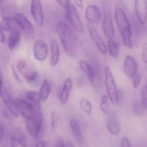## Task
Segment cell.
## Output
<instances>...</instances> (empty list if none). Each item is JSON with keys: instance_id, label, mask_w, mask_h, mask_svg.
I'll list each match as a JSON object with an SVG mask.
<instances>
[{"instance_id": "cell-1", "label": "cell", "mask_w": 147, "mask_h": 147, "mask_svg": "<svg viewBox=\"0 0 147 147\" xmlns=\"http://www.w3.org/2000/svg\"><path fill=\"white\" fill-rule=\"evenodd\" d=\"M56 31L65 53L72 57L76 55L78 50L77 37L68 24L65 22H59Z\"/></svg>"}, {"instance_id": "cell-2", "label": "cell", "mask_w": 147, "mask_h": 147, "mask_svg": "<svg viewBox=\"0 0 147 147\" xmlns=\"http://www.w3.org/2000/svg\"><path fill=\"white\" fill-rule=\"evenodd\" d=\"M114 18L123 45L129 48H131L133 47L131 26L126 14L120 7H116L115 8Z\"/></svg>"}, {"instance_id": "cell-3", "label": "cell", "mask_w": 147, "mask_h": 147, "mask_svg": "<svg viewBox=\"0 0 147 147\" xmlns=\"http://www.w3.org/2000/svg\"><path fill=\"white\" fill-rule=\"evenodd\" d=\"M16 102L20 113L23 116L24 120L32 121L42 124L43 116L40 112V110L37 109L28 100L18 98L16 100Z\"/></svg>"}, {"instance_id": "cell-4", "label": "cell", "mask_w": 147, "mask_h": 147, "mask_svg": "<svg viewBox=\"0 0 147 147\" xmlns=\"http://www.w3.org/2000/svg\"><path fill=\"white\" fill-rule=\"evenodd\" d=\"M105 76V86L106 88L108 97L112 104L114 106H117L119 103V95L116 87L114 78L112 74L111 70L109 66H106L104 69Z\"/></svg>"}, {"instance_id": "cell-5", "label": "cell", "mask_w": 147, "mask_h": 147, "mask_svg": "<svg viewBox=\"0 0 147 147\" xmlns=\"http://www.w3.org/2000/svg\"><path fill=\"white\" fill-rule=\"evenodd\" d=\"M78 65L81 71L87 76L92 85L97 88L100 81V72L98 67L84 60H80Z\"/></svg>"}, {"instance_id": "cell-6", "label": "cell", "mask_w": 147, "mask_h": 147, "mask_svg": "<svg viewBox=\"0 0 147 147\" xmlns=\"http://www.w3.org/2000/svg\"><path fill=\"white\" fill-rule=\"evenodd\" d=\"M65 12L67 20L72 27L78 32L83 33L84 32V26L76 6L70 3L65 8Z\"/></svg>"}, {"instance_id": "cell-7", "label": "cell", "mask_w": 147, "mask_h": 147, "mask_svg": "<svg viewBox=\"0 0 147 147\" xmlns=\"http://www.w3.org/2000/svg\"><path fill=\"white\" fill-rule=\"evenodd\" d=\"M32 53L34 59L39 62H43L48 55V46L42 39L35 40L32 47Z\"/></svg>"}, {"instance_id": "cell-8", "label": "cell", "mask_w": 147, "mask_h": 147, "mask_svg": "<svg viewBox=\"0 0 147 147\" xmlns=\"http://www.w3.org/2000/svg\"><path fill=\"white\" fill-rule=\"evenodd\" d=\"M88 30L89 34L91 37L92 40L94 42L95 45L96 46L98 51L101 53L102 55H105L107 53V46L102 37H100V34L97 31L93 24L88 22Z\"/></svg>"}, {"instance_id": "cell-9", "label": "cell", "mask_w": 147, "mask_h": 147, "mask_svg": "<svg viewBox=\"0 0 147 147\" xmlns=\"http://www.w3.org/2000/svg\"><path fill=\"white\" fill-rule=\"evenodd\" d=\"M30 12L37 25L42 26L44 24L45 15L40 0H31Z\"/></svg>"}, {"instance_id": "cell-10", "label": "cell", "mask_w": 147, "mask_h": 147, "mask_svg": "<svg viewBox=\"0 0 147 147\" xmlns=\"http://www.w3.org/2000/svg\"><path fill=\"white\" fill-rule=\"evenodd\" d=\"M13 17L17 24H18L19 27L24 32V33L27 35H32L34 34V26L24 14L16 12L13 15Z\"/></svg>"}, {"instance_id": "cell-11", "label": "cell", "mask_w": 147, "mask_h": 147, "mask_svg": "<svg viewBox=\"0 0 147 147\" xmlns=\"http://www.w3.org/2000/svg\"><path fill=\"white\" fill-rule=\"evenodd\" d=\"M123 73L130 80L137 74L138 63L134 58L131 55H126L123 61Z\"/></svg>"}, {"instance_id": "cell-12", "label": "cell", "mask_w": 147, "mask_h": 147, "mask_svg": "<svg viewBox=\"0 0 147 147\" xmlns=\"http://www.w3.org/2000/svg\"><path fill=\"white\" fill-rule=\"evenodd\" d=\"M85 16L88 22L91 24H98L102 20L101 10L94 4H90L86 7Z\"/></svg>"}, {"instance_id": "cell-13", "label": "cell", "mask_w": 147, "mask_h": 147, "mask_svg": "<svg viewBox=\"0 0 147 147\" xmlns=\"http://www.w3.org/2000/svg\"><path fill=\"white\" fill-rule=\"evenodd\" d=\"M135 12L139 22L142 24L147 22V0H134Z\"/></svg>"}, {"instance_id": "cell-14", "label": "cell", "mask_w": 147, "mask_h": 147, "mask_svg": "<svg viewBox=\"0 0 147 147\" xmlns=\"http://www.w3.org/2000/svg\"><path fill=\"white\" fill-rule=\"evenodd\" d=\"M102 29L105 36L109 40H111L114 37L115 30L113 26V20L110 13L106 11L102 21Z\"/></svg>"}, {"instance_id": "cell-15", "label": "cell", "mask_w": 147, "mask_h": 147, "mask_svg": "<svg viewBox=\"0 0 147 147\" xmlns=\"http://www.w3.org/2000/svg\"><path fill=\"white\" fill-rule=\"evenodd\" d=\"M2 98V100L9 111L12 117L19 118L20 117V111H19L18 106H17L16 100H14L11 96L7 92H2V95L1 96Z\"/></svg>"}, {"instance_id": "cell-16", "label": "cell", "mask_w": 147, "mask_h": 147, "mask_svg": "<svg viewBox=\"0 0 147 147\" xmlns=\"http://www.w3.org/2000/svg\"><path fill=\"white\" fill-rule=\"evenodd\" d=\"M16 4L11 0H0V16L11 17L16 13Z\"/></svg>"}, {"instance_id": "cell-17", "label": "cell", "mask_w": 147, "mask_h": 147, "mask_svg": "<svg viewBox=\"0 0 147 147\" xmlns=\"http://www.w3.org/2000/svg\"><path fill=\"white\" fill-rule=\"evenodd\" d=\"M73 80L70 78L65 79L63 83V86L62 88L61 92L60 94V100L62 104H65L67 103L69 99V96L73 88Z\"/></svg>"}, {"instance_id": "cell-18", "label": "cell", "mask_w": 147, "mask_h": 147, "mask_svg": "<svg viewBox=\"0 0 147 147\" xmlns=\"http://www.w3.org/2000/svg\"><path fill=\"white\" fill-rule=\"evenodd\" d=\"M24 123H25L26 129H27L29 134L34 139L38 137L40 132H41L42 124L28 120H24Z\"/></svg>"}, {"instance_id": "cell-19", "label": "cell", "mask_w": 147, "mask_h": 147, "mask_svg": "<svg viewBox=\"0 0 147 147\" xmlns=\"http://www.w3.org/2000/svg\"><path fill=\"white\" fill-rule=\"evenodd\" d=\"M1 25L4 31L7 32H12L19 30V26L13 17H4L2 18Z\"/></svg>"}, {"instance_id": "cell-20", "label": "cell", "mask_w": 147, "mask_h": 147, "mask_svg": "<svg viewBox=\"0 0 147 147\" xmlns=\"http://www.w3.org/2000/svg\"><path fill=\"white\" fill-rule=\"evenodd\" d=\"M21 74L24 76V80H26L27 83L31 86H38L40 80V76L37 72L36 71H23Z\"/></svg>"}, {"instance_id": "cell-21", "label": "cell", "mask_w": 147, "mask_h": 147, "mask_svg": "<svg viewBox=\"0 0 147 147\" xmlns=\"http://www.w3.org/2000/svg\"><path fill=\"white\" fill-rule=\"evenodd\" d=\"M70 127L71 129L72 134H73L76 142L78 144H82L83 142V135H82L81 130L80 126L77 121L75 119H71L70 121Z\"/></svg>"}, {"instance_id": "cell-22", "label": "cell", "mask_w": 147, "mask_h": 147, "mask_svg": "<svg viewBox=\"0 0 147 147\" xmlns=\"http://www.w3.org/2000/svg\"><path fill=\"white\" fill-rule=\"evenodd\" d=\"M60 60V47L55 40L51 42V57H50V65L55 67L58 63Z\"/></svg>"}, {"instance_id": "cell-23", "label": "cell", "mask_w": 147, "mask_h": 147, "mask_svg": "<svg viewBox=\"0 0 147 147\" xmlns=\"http://www.w3.org/2000/svg\"><path fill=\"white\" fill-rule=\"evenodd\" d=\"M26 98L27 99L30 103L34 105L37 109L40 110V106H41V98L40 97L39 93L33 90H30L26 93Z\"/></svg>"}, {"instance_id": "cell-24", "label": "cell", "mask_w": 147, "mask_h": 147, "mask_svg": "<svg viewBox=\"0 0 147 147\" xmlns=\"http://www.w3.org/2000/svg\"><path fill=\"white\" fill-rule=\"evenodd\" d=\"M50 92H51V87H50V83H48L47 80H44L41 84L40 90H39V95H40L42 101H47L49 96H50Z\"/></svg>"}, {"instance_id": "cell-25", "label": "cell", "mask_w": 147, "mask_h": 147, "mask_svg": "<svg viewBox=\"0 0 147 147\" xmlns=\"http://www.w3.org/2000/svg\"><path fill=\"white\" fill-rule=\"evenodd\" d=\"M106 46H107V52L109 55L113 58H117L120 53L119 44L111 39L108 40Z\"/></svg>"}, {"instance_id": "cell-26", "label": "cell", "mask_w": 147, "mask_h": 147, "mask_svg": "<svg viewBox=\"0 0 147 147\" xmlns=\"http://www.w3.org/2000/svg\"><path fill=\"white\" fill-rule=\"evenodd\" d=\"M20 42V30L14 31L10 33V35L8 39V47L9 50H12L18 46Z\"/></svg>"}, {"instance_id": "cell-27", "label": "cell", "mask_w": 147, "mask_h": 147, "mask_svg": "<svg viewBox=\"0 0 147 147\" xmlns=\"http://www.w3.org/2000/svg\"><path fill=\"white\" fill-rule=\"evenodd\" d=\"M106 128H107L109 133L113 135V136H118L120 134V125H119V122L116 120H114V119H110L107 122Z\"/></svg>"}, {"instance_id": "cell-28", "label": "cell", "mask_w": 147, "mask_h": 147, "mask_svg": "<svg viewBox=\"0 0 147 147\" xmlns=\"http://www.w3.org/2000/svg\"><path fill=\"white\" fill-rule=\"evenodd\" d=\"M79 106H80V110L83 113H86V114H90L92 111V109H93V106H92V103L88 99L85 98H80V100H79Z\"/></svg>"}, {"instance_id": "cell-29", "label": "cell", "mask_w": 147, "mask_h": 147, "mask_svg": "<svg viewBox=\"0 0 147 147\" xmlns=\"http://www.w3.org/2000/svg\"><path fill=\"white\" fill-rule=\"evenodd\" d=\"M100 109L103 114L107 116H110L111 111L109 104V97L106 95H103L101 98V101L100 103Z\"/></svg>"}, {"instance_id": "cell-30", "label": "cell", "mask_w": 147, "mask_h": 147, "mask_svg": "<svg viewBox=\"0 0 147 147\" xmlns=\"http://www.w3.org/2000/svg\"><path fill=\"white\" fill-rule=\"evenodd\" d=\"M60 115L57 112L52 111L50 114V126L53 131H56L60 123Z\"/></svg>"}, {"instance_id": "cell-31", "label": "cell", "mask_w": 147, "mask_h": 147, "mask_svg": "<svg viewBox=\"0 0 147 147\" xmlns=\"http://www.w3.org/2000/svg\"><path fill=\"white\" fill-rule=\"evenodd\" d=\"M132 111L136 116H142L144 113L145 109L142 103L139 101H135L132 105Z\"/></svg>"}, {"instance_id": "cell-32", "label": "cell", "mask_w": 147, "mask_h": 147, "mask_svg": "<svg viewBox=\"0 0 147 147\" xmlns=\"http://www.w3.org/2000/svg\"><path fill=\"white\" fill-rule=\"evenodd\" d=\"M10 145L12 147L17 146H27L25 142L22 139V138H19L17 136H12L10 139Z\"/></svg>"}, {"instance_id": "cell-33", "label": "cell", "mask_w": 147, "mask_h": 147, "mask_svg": "<svg viewBox=\"0 0 147 147\" xmlns=\"http://www.w3.org/2000/svg\"><path fill=\"white\" fill-rule=\"evenodd\" d=\"M0 114L7 119H11L12 116L3 100H0Z\"/></svg>"}, {"instance_id": "cell-34", "label": "cell", "mask_w": 147, "mask_h": 147, "mask_svg": "<svg viewBox=\"0 0 147 147\" xmlns=\"http://www.w3.org/2000/svg\"><path fill=\"white\" fill-rule=\"evenodd\" d=\"M142 103L144 109L147 110V86H145L141 91Z\"/></svg>"}, {"instance_id": "cell-35", "label": "cell", "mask_w": 147, "mask_h": 147, "mask_svg": "<svg viewBox=\"0 0 147 147\" xmlns=\"http://www.w3.org/2000/svg\"><path fill=\"white\" fill-rule=\"evenodd\" d=\"M27 62L24 61V60H20V61H19L18 63H17V65H16V69L17 70V71H19L20 73H22L24 71V69L27 67Z\"/></svg>"}, {"instance_id": "cell-36", "label": "cell", "mask_w": 147, "mask_h": 147, "mask_svg": "<svg viewBox=\"0 0 147 147\" xmlns=\"http://www.w3.org/2000/svg\"><path fill=\"white\" fill-rule=\"evenodd\" d=\"M11 72H12V76L13 77H14V80H15L20 85H22L23 84L22 80L20 76H19V74L17 73V71L16 70V68L14 67V66H11Z\"/></svg>"}, {"instance_id": "cell-37", "label": "cell", "mask_w": 147, "mask_h": 147, "mask_svg": "<svg viewBox=\"0 0 147 147\" xmlns=\"http://www.w3.org/2000/svg\"><path fill=\"white\" fill-rule=\"evenodd\" d=\"M132 81H133V87L135 89H137L139 87V85H140L141 83V76L140 75L137 74L132 79Z\"/></svg>"}, {"instance_id": "cell-38", "label": "cell", "mask_w": 147, "mask_h": 147, "mask_svg": "<svg viewBox=\"0 0 147 147\" xmlns=\"http://www.w3.org/2000/svg\"><path fill=\"white\" fill-rule=\"evenodd\" d=\"M142 60H143L145 63H147V42L144 43L143 45V47H142Z\"/></svg>"}, {"instance_id": "cell-39", "label": "cell", "mask_w": 147, "mask_h": 147, "mask_svg": "<svg viewBox=\"0 0 147 147\" xmlns=\"http://www.w3.org/2000/svg\"><path fill=\"white\" fill-rule=\"evenodd\" d=\"M121 147L131 146V144L130 142H129V140L128 139V138L125 137V136H123V137L121 138Z\"/></svg>"}, {"instance_id": "cell-40", "label": "cell", "mask_w": 147, "mask_h": 147, "mask_svg": "<svg viewBox=\"0 0 147 147\" xmlns=\"http://www.w3.org/2000/svg\"><path fill=\"white\" fill-rule=\"evenodd\" d=\"M3 30H4V29H3L2 25H1V22H0V42L1 43L5 42L6 41L5 35H4Z\"/></svg>"}, {"instance_id": "cell-41", "label": "cell", "mask_w": 147, "mask_h": 147, "mask_svg": "<svg viewBox=\"0 0 147 147\" xmlns=\"http://www.w3.org/2000/svg\"><path fill=\"white\" fill-rule=\"evenodd\" d=\"M56 1L58 3L60 7H63L65 9L70 4V0H56Z\"/></svg>"}, {"instance_id": "cell-42", "label": "cell", "mask_w": 147, "mask_h": 147, "mask_svg": "<svg viewBox=\"0 0 147 147\" xmlns=\"http://www.w3.org/2000/svg\"><path fill=\"white\" fill-rule=\"evenodd\" d=\"M47 146V143L46 141L44 140H39L38 142H37V143L35 144L34 146L35 147H45Z\"/></svg>"}, {"instance_id": "cell-43", "label": "cell", "mask_w": 147, "mask_h": 147, "mask_svg": "<svg viewBox=\"0 0 147 147\" xmlns=\"http://www.w3.org/2000/svg\"><path fill=\"white\" fill-rule=\"evenodd\" d=\"M4 125L1 123H0V144H1L3 141V137H4Z\"/></svg>"}, {"instance_id": "cell-44", "label": "cell", "mask_w": 147, "mask_h": 147, "mask_svg": "<svg viewBox=\"0 0 147 147\" xmlns=\"http://www.w3.org/2000/svg\"><path fill=\"white\" fill-rule=\"evenodd\" d=\"M75 5L80 9H83V0H73Z\"/></svg>"}, {"instance_id": "cell-45", "label": "cell", "mask_w": 147, "mask_h": 147, "mask_svg": "<svg viewBox=\"0 0 147 147\" xmlns=\"http://www.w3.org/2000/svg\"><path fill=\"white\" fill-rule=\"evenodd\" d=\"M2 83H3V78L2 75H1V73L0 72V97L2 95Z\"/></svg>"}, {"instance_id": "cell-46", "label": "cell", "mask_w": 147, "mask_h": 147, "mask_svg": "<svg viewBox=\"0 0 147 147\" xmlns=\"http://www.w3.org/2000/svg\"><path fill=\"white\" fill-rule=\"evenodd\" d=\"M55 146H65V144L64 143L63 141H58L57 144H55Z\"/></svg>"}, {"instance_id": "cell-47", "label": "cell", "mask_w": 147, "mask_h": 147, "mask_svg": "<svg viewBox=\"0 0 147 147\" xmlns=\"http://www.w3.org/2000/svg\"><path fill=\"white\" fill-rule=\"evenodd\" d=\"M74 146V144H73L71 143V142H70V141H67V143L65 144V146H67V147H72Z\"/></svg>"}, {"instance_id": "cell-48", "label": "cell", "mask_w": 147, "mask_h": 147, "mask_svg": "<svg viewBox=\"0 0 147 147\" xmlns=\"http://www.w3.org/2000/svg\"><path fill=\"white\" fill-rule=\"evenodd\" d=\"M146 83H147V80H146Z\"/></svg>"}]
</instances>
